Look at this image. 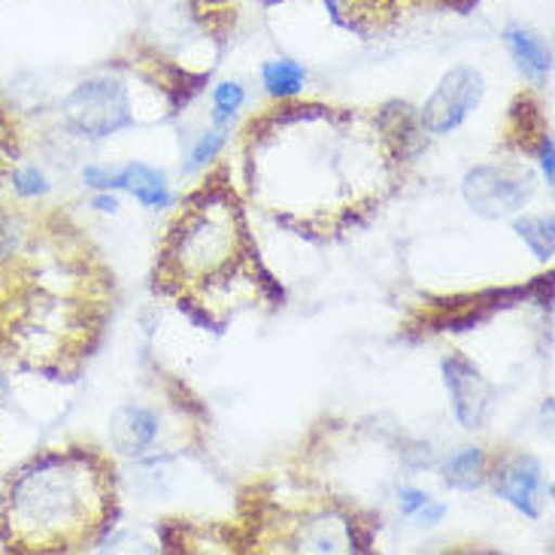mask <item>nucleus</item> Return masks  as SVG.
<instances>
[{"label": "nucleus", "mask_w": 555, "mask_h": 555, "mask_svg": "<svg viewBox=\"0 0 555 555\" xmlns=\"http://www.w3.org/2000/svg\"><path fill=\"white\" fill-rule=\"evenodd\" d=\"M119 189H128L143 207H167L170 192H167L165 173L152 170L146 165H128L119 170Z\"/></svg>", "instance_id": "10"}, {"label": "nucleus", "mask_w": 555, "mask_h": 555, "mask_svg": "<svg viewBox=\"0 0 555 555\" xmlns=\"http://www.w3.org/2000/svg\"><path fill=\"white\" fill-rule=\"evenodd\" d=\"M0 391H3V371H0Z\"/></svg>", "instance_id": "21"}, {"label": "nucleus", "mask_w": 555, "mask_h": 555, "mask_svg": "<svg viewBox=\"0 0 555 555\" xmlns=\"http://www.w3.org/2000/svg\"><path fill=\"white\" fill-rule=\"evenodd\" d=\"M304 67H300L298 61H268L264 67H261V82H264V89L273 98H295L300 89H304Z\"/></svg>", "instance_id": "12"}, {"label": "nucleus", "mask_w": 555, "mask_h": 555, "mask_svg": "<svg viewBox=\"0 0 555 555\" xmlns=\"http://www.w3.org/2000/svg\"><path fill=\"white\" fill-rule=\"evenodd\" d=\"M428 501H431V498L425 495V492H420V489H401V513H404V516L420 513Z\"/></svg>", "instance_id": "17"}, {"label": "nucleus", "mask_w": 555, "mask_h": 555, "mask_svg": "<svg viewBox=\"0 0 555 555\" xmlns=\"http://www.w3.org/2000/svg\"><path fill=\"white\" fill-rule=\"evenodd\" d=\"M101 504V480L86 455H43L10 482L3 526L15 543L30 550H67L94 526Z\"/></svg>", "instance_id": "1"}, {"label": "nucleus", "mask_w": 555, "mask_h": 555, "mask_svg": "<svg viewBox=\"0 0 555 555\" xmlns=\"http://www.w3.org/2000/svg\"><path fill=\"white\" fill-rule=\"evenodd\" d=\"M482 91H486V82H482L480 70H474V67H455V70H450L440 79L435 94L425 101V109H422L425 128L431 134L455 131L477 109V104L482 101Z\"/></svg>", "instance_id": "4"}, {"label": "nucleus", "mask_w": 555, "mask_h": 555, "mask_svg": "<svg viewBox=\"0 0 555 555\" xmlns=\"http://www.w3.org/2000/svg\"><path fill=\"white\" fill-rule=\"evenodd\" d=\"M13 189L15 195L22 197H40L49 192V180H46L43 170H37V167H22V170L13 173Z\"/></svg>", "instance_id": "15"}, {"label": "nucleus", "mask_w": 555, "mask_h": 555, "mask_svg": "<svg viewBox=\"0 0 555 555\" xmlns=\"http://www.w3.org/2000/svg\"><path fill=\"white\" fill-rule=\"evenodd\" d=\"M64 116L91 137L116 134L119 128L131 125L128 91L116 79H89L64 101Z\"/></svg>", "instance_id": "3"}, {"label": "nucleus", "mask_w": 555, "mask_h": 555, "mask_svg": "<svg viewBox=\"0 0 555 555\" xmlns=\"http://www.w3.org/2000/svg\"><path fill=\"white\" fill-rule=\"evenodd\" d=\"M504 43L511 49V55L519 64V70L531 79V82H543L550 70H553V52L543 43L538 30L526 28V25H511L504 28Z\"/></svg>", "instance_id": "9"}, {"label": "nucleus", "mask_w": 555, "mask_h": 555, "mask_svg": "<svg viewBox=\"0 0 555 555\" xmlns=\"http://www.w3.org/2000/svg\"><path fill=\"white\" fill-rule=\"evenodd\" d=\"M241 243L243 225L237 207L228 204L225 197H210L204 204H192V210L173 228L167 258L177 264L180 276L207 280L237 258Z\"/></svg>", "instance_id": "2"}, {"label": "nucleus", "mask_w": 555, "mask_h": 555, "mask_svg": "<svg viewBox=\"0 0 555 555\" xmlns=\"http://www.w3.org/2000/svg\"><path fill=\"white\" fill-rule=\"evenodd\" d=\"M531 195V177L513 173L507 167H480L465 180L467 204L482 216H507L519 210Z\"/></svg>", "instance_id": "5"}, {"label": "nucleus", "mask_w": 555, "mask_h": 555, "mask_svg": "<svg viewBox=\"0 0 555 555\" xmlns=\"http://www.w3.org/2000/svg\"><path fill=\"white\" fill-rule=\"evenodd\" d=\"M486 477H489V462H486V455L477 447H467L459 455H452L450 465H447V486L462 489V492L480 489Z\"/></svg>", "instance_id": "11"}, {"label": "nucleus", "mask_w": 555, "mask_h": 555, "mask_svg": "<svg viewBox=\"0 0 555 555\" xmlns=\"http://www.w3.org/2000/svg\"><path fill=\"white\" fill-rule=\"evenodd\" d=\"M541 167L546 173V185H553V140L550 137L541 140Z\"/></svg>", "instance_id": "19"}, {"label": "nucleus", "mask_w": 555, "mask_h": 555, "mask_svg": "<svg viewBox=\"0 0 555 555\" xmlns=\"http://www.w3.org/2000/svg\"><path fill=\"white\" fill-rule=\"evenodd\" d=\"M94 207H98V210H104V212H116V210H119V201H116L113 195H98V197H94Z\"/></svg>", "instance_id": "20"}, {"label": "nucleus", "mask_w": 555, "mask_h": 555, "mask_svg": "<svg viewBox=\"0 0 555 555\" xmlns=\"http://www.w3.org/2000/svg\"><path fill=\"white\" fill-rule=\"evenodd\" d=\"M222 143H225V134H222V131H212V134L204 137V140L195 146V152H192V162H189V167L197 170V167L210 165L212 158H216V152L222 150Z\"/></svg>", "instance_id": "16"}, {"label": "nucleus", "mask_w": 555, "mask_h": 555, "mask_svg": "<svg viewBox=\"0 0 555 555\" xmlns=\"http://www.w3.org/2000/svg\"><path fill=\"white\" fill-rule=\"evenodd\" d=\"M443 513H447L443 504H431V501H428L420 513H413V519H420L422 526H437V522L443 519Z\"/></svg>", "instance_id": "18"}, {"label": "nucleus", "mask_w": 555, "mask_h": 555, "mask_svg": "<svg viewBox=\"0 0 555 555\" xmlns=\"http://www.w3.org/2000/svg\"><path fill=\"white\" fill-rule=\"evenodd\" d=\"M243 89L237 82H222V86H216L212 91V104H216V119L228 121L234 116V109H241L243 104Z\"/></svg>", "instance_id": "14"}, {"label": "nucleus", "mask_w": 555, "mask_h": 555, "mask_svg": "<svg viewBox=\"0 0 555 555\" xmlns=\"http://www.w3.org/2000/svg\"><path fill=\"white\" fill-rule=\"evenodd\" d=\"M443 379L452 395V410L465 428H482V422L489 416L492 406V386L482 379V374L470 361L452 359L443 361Z\"/></svg>", "instance_id": "6"}, {"label": "nucleus", "mask_w": 555, "mask_h": 555, "mask_svg": "<svg viewBox=\"0 0 555 555\" xmlns=\"http://www.w3.org/2000/svg\"><path fill=\"white\" fill-rule=\"evenodd\" d=\"M109 437L116 443V450L125 455H140L155 443L158 437V420L146 406H121L113 413L109 422Z\"/></svg>", "instance_id": "8"}, {"label": "nucleus", "mask_w": 555, "mask_h": 555, "mask_svg": "<svg viewBox=\"0 0 555 555\" xmlns=\"http://www.w3.org/2000/svg\"><path fill=\"white\" fill-rule=\"evenodd\" d=\"M516 231L519 237L531 246V253L541 258V261H550L553 258V219H519L516 222Z\"/></svg>", "instance_id": "13"}, {"label": "nucleus", "mask_w": 555, "mask_h": 555, "mask_svg": "<svg viewBox=\"0 0 555 555\" xmlns=\"http://www.w3.org/2000/svg\"><path fill=\"white\" fill-rule=\"evenodd\" d=\"M492 486L495 492L507 504H513L516 511H522L526 516H538L543 504V470L538 459L531 455H511L495 467L492 474Z\"/></svg>", "instance_id": "7"}]
</instances>
